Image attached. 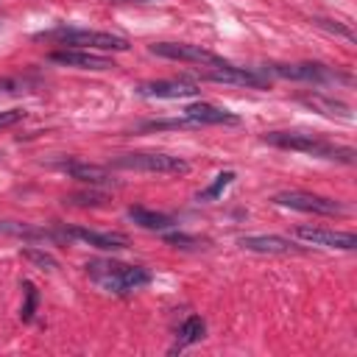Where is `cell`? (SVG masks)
<instances>
[{"mask_svg":"<svg viewBox=\"0 0 357 357\" xmlns=\"http://www.w3.org/2000/svg\"><path fill=\"white\" fill-rule=\"evenodd\" d=\"M262 139L276 148H287V151H298V153H310L321 159H337L346 165L354 162V151L349 145H335L324 139L321 134H310V131H268L262 134Z\"/></svg>","mask_w":357,"mask_h":357,"instance_id":"6da1fadb","label":"cell"},{"mask_svg":"<svg viewBox=\"0 0 357 357\" xmlns=\"http://www.w3.org/2000/svg\"><path fill=\"white\" fill-rule=\"evenodd\" d=\"M36 39H47V42H59V45H70L78 50H112V53H126L131 45L126 36L112 33V31H89V28H53V31H42L36 33Z\"/></svg>","mask_w":357,"mask_h":357,"instance_id":"7a4b0ae2","label":"cell"},{"mask_svg":"<svg viewBox=\"0 0 357 357\" xmlns=\"http://www.w3.org/2000/svg\"><path fill=\"white\" fill-rule=\"evenodd\" d=\"M86 273L112 293H134L139 287H145L151 282V273L139 265H123V262H112V259H95L86 265Z\"/></svg>","mask_w":357,"mask_h":357,"instance_id":"3957f363","label":"cell"},{"mask_svg":"<svg viewBox=\"0 0 357 357\" xmlns=\"http://www.w3.org/2000/svg\"><path fill=\"white\" fill-rule=\"evenodd\" d=\"M112 167L120 170H137V173H190V162H184L181 156H170V153H123L117 159H112Z\"/></svg>","mask_w":357,"mask_h":357,"instance_id":"277c9868","label":"cell"},{"mask_svg":"<svg viewBox=\"0 0 357 357\" xmlns=\"http://www.w3.org/2000/svg\"><path fill=\"white\" fill-rule=\"evenodd\" d=\"M268 78H290V81H310V84H335V81H351L349 75L326 67V64H312V61H304V64H262L259 67Z\"/></svg>","mask_w":357,"mask_h":357,"instance_id":"5b68a950","label":"cell"},{"mask_svg":"<svg viewBox=\"0 0 357 357\" xmlns=\"http://www.w3.org/2000/svg\"><path fill=\"white\" fill-rule=\"evenodd\" d=\"M195 78L201 81H215V84H240V86H257L265 89L271 84V78L259 70V67H234L229 61L220 64H209L206 70H198Z\"/></svg>","mask_w":357,"mask_h":357,"instance_id":"8992f818","label":"cell"},{"mask_svg":"<svg viewBox=\"0 0 357 357\" xmlns=\"http://www.w3.org/2000/svg\"><path fill=\"white\" fill-rule=\"evenodd\" d=\"M273 204L296 209V212H312V215H343L346 206L335 198H324V195H312L304 190H284L279 195H273Z\"/></svg>","mask_w":357,"mask_h":357,"instance_id":"52a82bcc","label":"cell"},{"mask_svg":"<svg viewBox=\"0 0 357 357\" xmlns=\"http://www.w3.org/2000/svg\"><path fill=\"white\" fill-rule=\"evenodd\" d=\"M153 56H162V59H173V61H190V64H220L223 59L215 56L212 50L201 47V45H187V42H153L148 47Z\"/></svg>","mask_w":357,"mask_h":357,"instance_id":"ba28073f","label":"cell"},{"mask_svg":"<svg viewBox=\"0 0 357 357\" xmlns=\"http://www.w3.org/2000/svg\"><path fill=\"white\" fill-rule=\"evenodd\" d=\"M201 86L187 78H170V81H148L137 86L139 98H165V100H178V98H195Z\"/></svg>","mask_w":357,"mask_h":357,"instance_id":"9c48e42d","label":"cell"},{"mask_svg":"<svg viewBox=\"0 0 357 357\" xmlns=\"http://www.w3.org/2000/svg\"><path fill=\"white\" fill-rule=\"evenodd\" d=\"M296 237L310 243V245H324V248H343L354 251L357 237L351 231H332V229H318V226H296Z\"/></svg>","mask_w":357,"mask_h":357,"instance_id":"30bf717a","label":"cell"},{"mask_svg":"<svg viewBox=\"0 0 357 357\" xmlns=\"http://www.w3.org/2000/svg\"><path fill=\"white\" fill-rule=\"evenodd\" d=\"M50 61L56 64H67V67H78V70H112L114 61L100 56V53H92V50H78V47H70V50H53L47 56Z\"/></svg>","mask_w":357,"mask_h":357,"instance_id":"8fae6325","label":"cell"},{"mask_svg":"<svg viewBox=\"0 0 357 357\" xmlns=\"http://www.w3.org/2000/svg\"><path fill=\"white\" fill-rule=\"evenodd\" d=\"M61 237H73V240H81L92 248H100V251H120L128 245V237L126 234H117V231H92V229H81V226H73L67 231H61Z\"/></svg>","mask_w":357,"mask_h":357,"instance_id":"7c38bea8","label":"cell"},{"mask_svg":"<svg viewBox=\"0 0 357 357\" xmlns=\"http://www.w3.org/2000/svg\"><path fill=\"white\" fill-rule=\"evenodd\" d=\"M184 117H187L190 123H209V126H237V123H240V117H237L234 112L220 109V106H215V103H204V100L190 103V106L184 109Z\"/></svg>","mask_w":357,"mask_h":357,"instance_id":"4fadbf2b","label":"cell"},{"mask_svg":"<svg viewBox=\"0 0 357 357\" xmlns=\"http://www.w3.org/2000/svg\"><path fill=\"white\" fill-rule=\"evenodd\" d=\"M59 170H64L70 178H78L84 184H95V187L112 184V173L103 165H89V162H81V159H67V162H59Z\"/></svg>","mask_w":357,"mask_h":357,"instance_id":"5bb4252c","label":"cell"},{"mask_svg":"<svg viewBox=\"0 0 357 357\" xmlns=\"http://www.w3.org/2000/svg\"><path fill=\"white\" fill-rule=\"evenodd\" d=\"M240 245L254 254H298L301 251L296 243L279 234H248V237H240Z\"/></svg>","mask_w":357,"mask_h":357,"instance_id":"9a60e30c","label":"cell"},{"mask_svg":"<svg viewBox=\"0 0 357 357\" xmlns=\"http://www.w3.org/2000/svg\"><path fill=\"white\" fill-rule=\"evenodd\" d=\"M298 100H301L304 106H310V109H315V112L326 114V117H337V120H346V123H351V120H354V114H351V106H349V103H343V100H337V98H329V95H324V92L298 95Z\"/></svg>","mask_w":357,"mask_h":357,"instance_id":"2e32d148","label":"cell"},{"mask_svg":"<svg viewBox=\"0 0 357 357\" xmlns=\"http://www.w3.org/2000/svg\"><path fill=\"white\" fill-rule=\"evenodd\" d=\"M128 218L142 226V229H151V231H167L176 226V218L165 215V212H153V209H145V206H131L128 209Z\"/></svg>","mask_w":357,"mask_h":357,"instance_id":"e0dca14e","label":"cell"},{"mask_svg":"<svg viewBox=\"0 0 357 357\" xmlns=\"http://www.w3.org/2000/svg\"><path fill=\"white\" fill-rule=\"evenodd\" d=\"M204 332H206V324H204L198 315H190V318L181 324V329H178V340H181V343H198V340L204 337Z\"/></svg>","mask_w":357,"mask_h":357,"instance_id":"ac0fdd59","label":"cell"},{"mask_svg":"<svg viewBox=\"0 0 357 357\" xmlns=\"http://www.w3.org/2000/svg\"><path fill=\"white\" fill-rule=\"evenodd\" d=\"M234 181V170H223V173H218L215 176V181L206 187V190H201L198 192V201H212V198H220V192L229 187Z\"/></svg>","mask_w":357,"mask_h":357,"instance_id":"d6986e66","label":"cell"},{"mask_svg":"<svg viewBox=\"0 0 357 357\" xmlns=\"http://www.w3.org/2000/svg\"><path fill=\"white\" fill-rule=\"evenodd\" d=\"M28 262H33V265H39V268H45V271H53V268H59V262H56V257H50L47 251H42V248H22L20 251Z\"/></svg>","mask_w":357,"mask_h":357,"instance_id":"ffe728a7","label":"cell"},{"mask_svg":"<svg viewBox=\"0 0 357 357\" xmlns=\"http://www.w3.org/2000/svg\"><path fill=\"white\" fill-rule=\"evenodd\" d=\"M22 290H25V304H22V310H20V318H22V321H31L33 312H36L39 293H36V287H33L31 282H22Z\"/></svg>","mask_w":357,"mask_h":357,"instance_id":"44dd1931","label":"cell"},{"mask_svg":"<svg viewBox=\"0 0 357 357\" xmlns=\"http://www.w3.org/2000/svg\"><path fill=\"white\" fill-rule=\"evenodd\" d=\"M70 201H73V204H81V206H89V204H92V206H100V204L106 201V195H103V192H75Z\"/></svg>","mask_w":357,"mask_h":357,"instance_id":"7402d4cb","label":"cell"},{"mask_svg":"<svg viewBox=\"0 0 357 357\" xmlns=\"http://www.w3.org/2000/svg\"><path fill=\"white\" fill-rule=\"evenodd\" d=\"M22 117H25V112H22V109H6V112H0V131H3V128L17 126Z\"/></svg>","mask_w":357,"mask_h":357,"instance_id":"603a6c76","label":"cell"},{"mask_svg":"<svg viewBox=\"0 0 357 357\" xmlns=\"http://www.w3.org/2000/svg\"><path fill=\"white\" fill-rule=\"evenodd\" d=\"M315 22H318V25H321V28H326V31H332V33H340V36H346V39H349V42H351V39H354V33H351V28H343V25H337V22H335V25H332V22H329V20H315Z\"/></svg>","mask_w":357,"mask_h":357,"instance_id":"cb8c5ba5","label":"cell"},{"mask_svg":"<svg viewBox=\"0 0 357 357\" xmlns=\"http://www.w3.org/2000/svg\"><path fill=\"white\" fill-rule=\"evenodd\" d=\"M17 86V81H0V92H6V89H14Z\"/></svg>","mask_w":357,"mask_h":357,"instance_id":"d4e9b609","label":"cell"},{"mask_svg":"<svg viewBox=\"0 0 357 357\" xmlns=\"http://www.w3.org/2000/svg\"><path fill=\"white\" fill-rule=\"evenodd\" d=\"M123 3H153V0H123Z\"/></svg>","mask_w":357,"mask_h":357,"instance_id":"484cf974","label":"cell"},{"mask_svg":"<svg viewBox=\"0 0 357 357\" xmlns=\"http://www.w3.org/2000/svg\"><path fill=\"white\" fill-rule=\"evenodd\" d=\"M0 159H3V151H0Z\"/></svg>","mask_w":357,"mask_h":357,"instance_id":"4316f807","label":"cell"}]
</instances>
